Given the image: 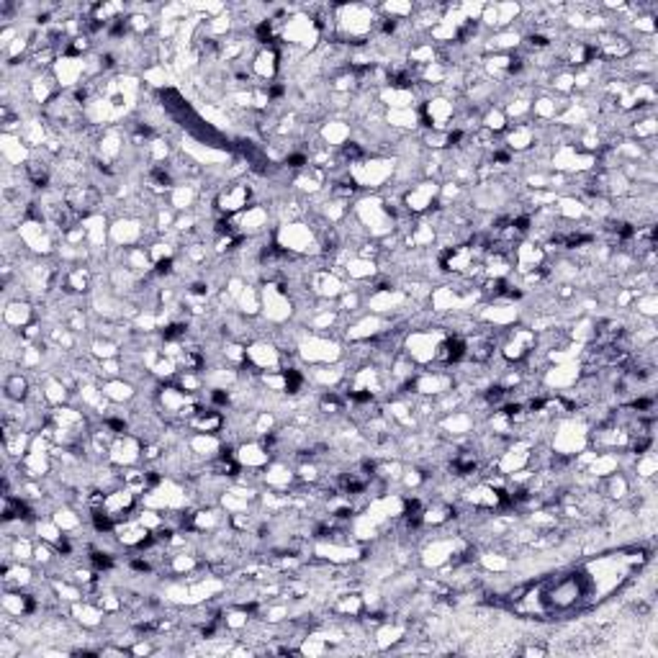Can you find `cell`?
<instances>
[{"instance_id":"obj_1","label":"cell","mask_w":658,"mask_h":658,"mask_svg":"<svg viewBox=\"0 0 658 658\" xmlns=\"http://www.w3.org/2000/svg\"><path fill=\"white\" fill-rule=\"evenodd\" d=\"M589 594V578L586 573H568V576L551 581L540 591V605L545 610H571Z\"/></svg>"},{"instance_id":"obj_2","label":"cell","mask_w":658,"mask_h":658,"mask_svg":"<svg viewBox=\"0 0 658 658\" xmlns=\"http://www.w3.org/2000/svg\"><path fill=\"white\" fill-rule=\"evenodd\" d=\"M535 329H524V327H512L507 332V340L502 345V355L509 360V363H519L524 357H530V352L535 350Z\"/></svg>"},{"instance_id":"obj_3","label":"cell","mask_w":658,"mask_h":658,"mask_svg":"<svg viewBox=\"0 0 658 658\" xmlns=\"http://www.w3.org/2000/svg\"><path fill=\"white\" fill-rule=\"evenodd\" d=\"M283 39L293 41V44H303V47H311V44L319 39V28H316L311 16H293V18H288L283 23Z\"/></svg>"},{"instance_id":"obj_4","label":"cell","mask_w":658,"mask_h":658,"mask_svg":"<svg viewBox=\"0 0 658 658\" xmlns=\"http://www.w3.org/2000/svg\"><path fill=\"white\" fill-rule=\"evenodd\" d=\"M443 343V337H435L432 332H414V335L406 340V350H409V357L416 363H427V360H435L437 345Z\"/></svg>"},{"instance_id":"obj_5","label":"cell","mask_w":658,"mask_h":658,"mask_svg":"<svg viewBox=\"0 0 658 658\" xmlns=\"http://www.w3.org/2000/svg\"><path fill=\"white\" fill-rule=\"evenodd\" d=\"M103 509H106L116 522L126 519L129 512L134 509V491L129 489V486H122V489H116V491H108Z\"/></svg>"},{"instance_id":"obj_6","label":"cell","mask_w":658,"mask_h":658,"mask_svg":"<svg viewBox=\"0 0 658 658\" xmlns=\"http://www.w3.org/2000/svg\"><path fill=\"white\" fill-rule=\"evenodd\" d=\"M278 237H281L278 247H283L286 252H291V249L303 252V249H309V244L314 242V234H311L309 227H303V224H286Z\"/></svg>"},{"instance_id":"obj_7","label":"cell","mask_w":658,"mask_h":658,"mask_svg":"<svg viewBox=\"0 0 658 658\" xmlns=\"http://www.w3.org/2000/svg\"><path fill=\"white\" fill-rule=\"evenodd\" d=\"M247 201H249V185H244V183H232V185H227V188L219 193V208H222L224 214H237V211H242V208H247Z\"/></svg>"},{"instance_id":"obj_8","label":"cell","mask_w":658,"mask_h":658,"mask_svg":"<svg viewBox=\"0 0 658 658\" xmlns=\"http://www.w3.org/2000/svg\"><path fill=\"white\" fill-rule=\"evenodd\" d=\"M435 198H437V185H435V183H419V185H414V188L406 193L404 203H406V208H409L411 214H422V211L432 208Z\"/></svg>"},{"instance_id":"obj_9","label":"cell","mask_w":658,"mask_h":658,"mask_svg":"<svg viewBox=\"0 0 658 658\" xmlns=\"http://www.w3.org/2000/svg\"><path fill=\"white\" fill-rule=\"evenodd\" d=\"M21 239L26 247H31L34 252H49L52 247V237H49L47 227L41 222H26L21 227Z\"/></svg>"},{"instance_id":"obj_10","label":"cell","mask_w":658,"mask_h":658,"mask_svg":"<svg viewBox=\"0 0 658 658\" xmlns=\"http://www.w3.org/2000/svg\"><path fill=\"white\" fill-rule=\"evenodd\" d=\"M54 72H57L60 85H75L82 77V72H85V62L80 57H62L54 65Z\"/></svg>"},{"instance_id":"obj_11","label":"cell","mask_w":658,"mask_h":658,"mask_svg":"<svg viewBox=\"0 0 658 658\" xmlns=\"http://www.w3.org/2000/svg\"><path fill=\"white\" fill-rule=\"evenodd\" d=\"M278 52L273 47H265L260 49V52L255 54V62H252V72L257 75V77H262V80H270L273 75L278 72Z\"/></svg>"},{"instance_id":"obj_12","label":"cell","mask_w":658,"mask_h":658,"mask_svg":"<svg viewBox=\"0 0 658 658\" xmlns=\"http://www.w3.org/2000/svg\"><path fill=\"white\" fill-rule=\"evenodd\" d=\"M337 355H340V352H337V345L329 343V340L314 337V340H309V343L303 345V357H306V360H322V363H329V360H335Z\"/></svg>"},{"instance_id":"obj_13","label":"cell","mask_w":658,"mask_h":658,"mask_svg":"<svg viewBox=\"0 0 658 658\" xmlns=\"http://www.w3.org/2000/svg\"><path fill=\"white\" fill-rule=\"evenodd\" d=\"M3 316H6L8 327L21 329V327H26V324L34 319V309H31L26 301H14V303H8V306H6Z\"/></svg>"},{"instance_id":"obj_14","label":"cell","mask_w":658,"mask_h":658,"mask_svg":"<svg viewBox=\"0 0 658 658\" xmlns=\"http://www.w3.org/2000/svg\"><path fill=\"white\" fill-rule=\"evenodd\" d=\"M311 286H314L316 293L324 296V298H332V296L343 293V283H340V278H337L335 273H329V270L316 273V276L311 278Z\"/></svg>"},{"instance_id":"obj_15","label":"cell","mask_w":658,"mask_h":658,"mask_svg":"<svg viewBox=\"0 0 658 658\" xmlns=\"http://www.w3.org/2000/svg\"><path fill=\"white\" fill-rule=\"evenodd\" d=\"M23 139L21 134H6L3 136V157H6V165H26V147H21Z\"/></svg>"},{"instance_id":"obj_16","label":"cell","mask_w":658,"mask_h":658,"mask_svg":"<svg viewBox=\"0 0 658 658\" xmlns=\"http://www.w3.org/2000/svg\"><path fill=\"white\" fill-rule=\"evenodd\" d=\"M114 239L119 244H126V247H134V242L141 237V227L136 222H116L114 227Z\"/></svg>"},{"instance_id":"obj_17","label":"cell","mask_w":658,"mask_h":658,"mask_svg":"<svg viewBox=\"0 0 658 658\" xmlns=\"http://www.w3.org/2000/svg\"><path fill=\"white\" fill-rule=\"evenodd\" d=\"M6 397L11 401H23L28 397V381L21 373H14V376L6 378Z\"/></svg>"},{"instance_id":"obj_18","label":"cell","mask_w":658,"mask_h":658,"mask_svg":"<svg viewBox=\"0 0 658 658\" xmlns=\"http://www.w3.org/2000/svg\"><path fill=\"white\" fill-rule=\"evenodd\" d=\"M101 391H103V397L111 399V401H126V399L134 397V389L124 381H108Z\"/></svg>"},{"instance_id":"obj_19","label":"cell","mask_w":658,"mask_h":658,"mask_svg":"<svg viewBox=\"0 0 658 658\" xmlns=\"http://www.w3.org/2000/svg\"><path fill=\"white\" fill-rule=\"evenodd\" d=\"M268 224V211L262 206H252V208H247V214L242 216V229H262Z\"/></svg>"},{"instance_id":"obj_20","label":"cell","mask_w":658,"mask_h":658,"mask_svg":"<svg viewBox=\"0 0 658 658\" xmlns=\"http://www.w3.org/2000/svg\"><path fill=\"white\" fill-rule=\"evenodd\" d=\"M509 147L512 149H527L535 141V134H532L530 126H514V131H509Z\"/></svg>"},{"instance_id":"obj_21","label":"cell","mask_w":658,"mask_h":658,"mask_svg":"<svg viewBox=\"0 0 658 658\" xmlns=\"http://www.w3.org/2000/svg\"><path fill=\"white\" fill-rule=\"evenodd\" d=\"M347 134H350V129L345 126L343 122H332L329 126H324V136H327L329 144H340V147H343L345 141H347Z\"/></svg>"},{"instance_id":"obj_22","label":"cell","mask_w":658,"mask_h":658,"mask_svg":"<svg viewBox=\"0 0 658 658\" xmlns=\"http://www.w3.org/2000/svg\"><path fill=\"white\" fill-rule=\"evenodd\" d=\"M376 265L368 260V257H357L355 262H350L347 265V273H350V278H370L373 273H376Z\"/></svg>"},{"instance_id":"obj_23","label":"cell","mask_w":658,"mask_h":658,"mask_svg":"<svg viewBox=\"0 0 658 658\" xmlns=\"http://www.w3.org/2000/svg\"><path fill=\"white\" fill-rule=\"evenodd\" d=\"M193 188H173V206L175 208H188L193 203Z\"/></svg>"},{"instance_id":"obj_24","label":"cell","mask_w":658,"mask_h":658,"mask_svg":"<svg viewBox=\"0 0 658 658\" xmlns=\"http://www.w3.org/2000/svg\"><path fill=\"white\" fill-rule=\"evenodd\" d=\"M484 124H486L489 131H502V129L507 126V119H504V114L499 111V108H491L489 114H486Z\"/></svg>"},{"instance_id":"obj_25","label":"cell","mask_w":658,"mask_h":658,"mask_svg":"<svg viewBox=\"0 0 658 658\" xmlns=\"http://www.w3.org/2000/svg\"><path fill=\"white\" fill-rule=\"evenodd\" d=\"M90 563H93V568H98V571H108V568L114 566V558L106 551H93L90 553Z\"/></svg>"},{"instance_id":"obj_26","label":"cell","mask_w":658,"mask_h":658,"mask_svg":"<svg viewBox=\"0 0 658 658\" xmlns=\"http://www.w3.org/2000/svg\"><path fill=\"white\" fill-rule=\"evenodd\" d=\"M54 522L60 524V527H62V532H65V530H72V527H77V524H80V519L75 517V512H70V509H60V512H57V517H54Z\"/></svg>"},{"instance_id":"obj_27","label":"cell","mask_w":658,"mask_h":658,"mask_svg":"<svg viewBox=\"0 0 658 658\" xmlns=\"http://www.w3.org/2000/svg\"><path fill=\"white\" fill-rule=\"evenodd\" d=\"M34 551H36V548H31V545H28V540H18V543L14 545L16 561H26V558L34 556Z\"/></svg>"}]
</instances>
